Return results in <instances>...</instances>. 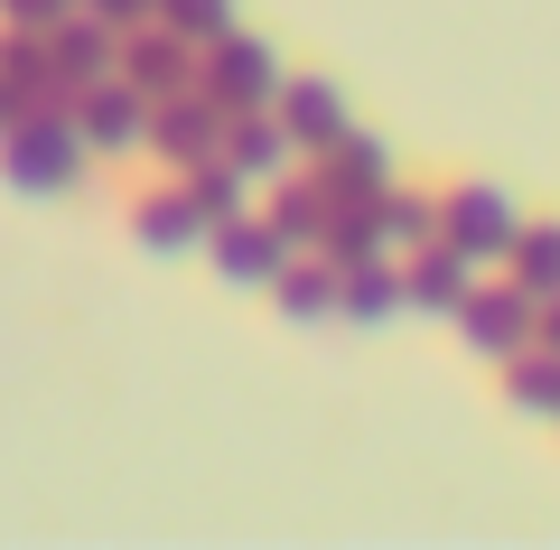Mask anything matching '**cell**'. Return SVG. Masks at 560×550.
<instances>
[{"mask_svg": "<svg viewBox=\"0 0 560 550\" xmlns=\"http://www.w3.org/2000/svg\"><path fill=\"white\" fill-rule=\"evenodd\" d=\"M84 131H75V113H57V103H28L10 131H0V187L10 197H28V206H47V197H66L84 177Z\"/></svg>", "mask_w": 560, "mask_h": 550, "instance_id": "cell-1", "label": "cell"}, {"mask_svg": "<svg viewBox=\"0 0 560 550\" xmlns=\"http://www.w3.org/2000/svg\"><path fill=\"white\" fill-rule=\"evenodd\" d=\"M514 197H504L495 177H458V187H440V243L448 253H467L486 271V261H504V243H514Z\"/></svg>", "mask_w": 560, "mask_h": 550, "instance_id": "cell-2", "label": "cell"}, {"mask_svg": "<svg viewBox=\"0 0 560 550\" xmlns=\"http://www.w3.org/2000/svg\"><path fill=\"white\" fill-rule=\"evenodd\" d=\"M197 84L224 103V113H243V103H271V84H280V57H271V38H253V28H215V38H197Z\"/></svg>", "mask_w": 560, "mask_h": 550, "instance_id": "cell-3", "label": "cell"}, {"mask_svg": "<svg viewBox=\"0 0 560 550\" xmlns=\"http://www.w3.org/2000/svg\"><path fill=\"white\" fill-rule=\"evenodd\" d=\"M224 140V103L206 94V84H178V94L150 103V121H140V150L160 159V168H197V159H215Z\"/></svg>", "mask_w": 560, "mask_h": 550, "instance_id": "cell-4", "label": "cell"}, {"mask_svg": "<svg viewBox=\"0 0 560 550\" xmlns=\"http://www.w3.org/2000/svg\"><path fill=\"white\" fill-rule=\"evenodd\" d=\"M533 308L541 299L533 290H514V280H467V299L448 317H458V336H467V354H486V364H504V354H523L533 346Z\"/></svg>", "mask_w": 560, "mask_h": 550, "instance_id": "cell-5", "label": "cell"}, {"mask_svg": "<svg viewBox=\"0 0 560 550\" xmlns=\"http://www.w3.org/2000/svg\"><path fill=\"white\" fill-rule=\"evenodd\" d=\"M271 121L290 131V150H300V159H318L355 113H346V84H337V75H318V66H300V75H290V66H280V84H271Z\"/></svg>", "mask_w": 560, "mask_h": 550, "instance_id": "cell-6", "label": "cell"}, {"mask_svg": "<svg viewBox=\"0 0 560 550\" xmlns=\"http://www.w3.org/2000/svg\"><path fill=\"white\" fill-rule=\"evenodd\" d=\"M393 177H401V168H393V150H383L374 131H355V121H346V131L327 140L318 159H308V187H318L327 206H374Z\"/></svg>", "mask_w": 560, "mask_h": 550, "instance_id": "cell-7", "label": "cell"}, {"mask_svg": "<svg viewBox=\"0 0 560 550\" xmlns=\"http://www.w3.org/2000/svg\"><path fill=\"white\" fill-rule=\"evenodd\" d=\"M75 131H84V150L94 159H131L140 150V121H150V94L140 84H121V75H94V84H75Z\"/></svg>", "mask_w": 560, "mask_h": 550, "instance_id": "cell-8", "label": "cell"}, {"mask_svg": "<svg viewBox=\"0 0 560 550\" xmlns=\"http://www.w3.org/2000/svg\"><path fill=\"white\" fill-rule=\"evenodd\" d=\"M113 75L160 103V94H178V84H197V47H187L178 28H160V20H131L113 38Z\"/></svg>", "mask_w": 560, "mask_h": 550, "instance_id": "cell-9", "label": "cell"}, {"mask_svg": "<svg viewBox=\"0 0 560 550\" xmlns=\"http://www.w3.org/2000/svg\"><path fill=\"white\" fill-rule=\"evenodd\" d=\"M197 243H206V261H215V280H224V290H261V280H271L280 261H290V243H280L271 224L253 215V206H243V215H224V224H206Z\"/></svg>", "mask_w": 560, "mask_h": 550, "instance_id": "cell-10", "label": "cell"}, {"mask_svg": "<svg viewBox=\"0 0 560 550\" xmlns=\"http://www.w3.org/2000/svg\"><path fill=\"white\" fill-rule=\"evenodd\" d=\"M38 38H47V75H57L66 94H75V84L113 75V38H121V28H113V20H94V10L75 0V10H57V20H47Z\"/></svg>", "mask_w": 560, "mask_h": 550, "instance_id": "cell-11", "label": "cell"}, {"mask_svg": "<svg viewBox=\"0 0 560 550\" xmlns=\"http://www.w3.org/2000/svg\"><path fill=\"white\" fill-rule=\"evenodd\" d=\"M215 159H224V168H243L253 187H271L280 168H300V150H290V131L271 121V103H243V113H224Z\"/></svg>", "mask_w": 560, "mask_h": 550, "instance_id": "cell-12", "label": "cell"}, {"mask_svg": "<svg viewBox=\"0 0 560 550\" xmlns=\"http://www.w3.org/2000/svg\"><path fill=\"white\" fill-rule=\"evenodd\" d=\"M393 261H401V308H420V317H448V308L467 299V280H477V261L448 253L440 234L411 243V253H393Z\"/></svg>", "mask_w": 560, "mask_h": 550, "instance_id": "cell-13", "label": "cell"}, {"mask_svg": "<svg viewBox=\"0 0 560 550\" xmlns=\"http://www.w3.org/2000/svg\"><path fill=\"white\" fill-rule=\"evenodd\" d=\"M337 317H346V327H383V317H401V261L393 253L337 261Z\"/></svg>", "mask_w": 560, "mask_h": 550, "instance_id": "cell-14", "label": "cell"}, {"mask_svg": "<svg viewBox=\"0 0 560 550\" xmlns=\"http://www.w3.org/2000/svg\"><path fill=\"white\" fill-rule=\"evenodd\" d=\"M261 290H271V308L290 317V327H318V317H337V261H318V253H290L271 280H261Z\"/></svg>", "mask_w": 560, "mask_h": 550, "instance_id": "cell-15", "label": "cell"}, {"mask_svg": "<svg viewBox=\"0 0 560 550\" xmlns=\"http://www.w3.org/2000/svg\"><path fill=\"white\" fill-rule=\"evenodd\" d=\"M504 280L533 290V299L560 290V215H523L514 224V243H504Z\"/></svg>", "mask_w": 560, "mask_h": 550, "instance_id": "cell-16", "label": "cell"}, {"mask_svg": "<svg viewBox=\"0 0 560 550\" xmlns=\"http://www.w3.org/2000/svg\"><path fill=\"white\" fill-rule=\"evenodd\" d=\"M261 224H271V234L290 243V253H318V224H327V197H318V187H308L300 168H280V177H271V206H261Z\"/></svg>", "mask_w": 560, "mask_h": 550, "instance_id": "cell-17", "label": "cell"}, {"mask_svg": "<svg viewBox=\"0 0 560 550\" xmlns=\"http://www.w3.org/2000/svg\"><path fill=\"white\" fill-rule=\"evenodd\" d=\"M374 234H383V253H411V243H430L440 234V187H383L374 197Z\"/></svg>", "mask_w": 560, "mask_h": 550, "instance_id": "cell-18", "label": "cell"}, {"mask_svg": "<svg viewBox=\"0 0 560 550\" xmlns=\"http://www.w3.org/2000/svg\"><path fill=\"white\" fill-rule=\"evenodd\" d=\"M178 197H187V215H197V234H206V224H224V215L253 206V177L224 168V159H197V168H178Z\"/></svg>", "mask_w": 560, "mask_h": 550, "instance_id": "cell-19", "label": "cell"}, {"mask_svg": "<svg viewBox=\"0 0 560 550\" xmlns=\"http://www.w3.org/2000/svg\"><path fill=\"white\" fill-rule=\"evenodd\" d=\"M131 243H150V253H197V215H187L178 187H140L131 197Z\"/></svg>", "mask_w": 560, "mask_h": 550, "instance_id": "cell-20", "label": "cell"}, {"mask_svg": "<svg viewBox=\"0 0 560 550\" xmlns=\"http://www.w3.org/2000/svg\"><path fill=\"white\" fill-rule=\"evenodd\" d=\"M0 75L20 84L28 103H57V113L75 103V94H66L57 75H47V38H38V28H20V20H0Z\"/></svg>", "mask_w": 560, "mask_h": 550, "instance_id": "cell-21", "label": "cell"}, {"mask_svg": "<svg viewBox=\"0 0 560 550\" xmlns=\"http://www.w3.org/2000/svg\"><path fill=\"white\" fill-rule=\"evenodd\" d=\"M504 401H514L523 420H560V354L551 346L504 354Z\"/></svg>", "mask_w": 560, "mask_h": 550, "instance_id": "cell-22", "label": "cell"}, {"mask_svg": "<svg viewBox=\"0 0 560 550\" xmlns=\"http://www.w3.org/2000/svg\"><path fill=\"white\" fill-rule=\"evenodd\" d=\"M364 253H383L374 206H327V224H318V261H364Z\"/></svg>", "mask_w": 560, "mask_h": 550, "instance_id": "cell-23", "label": "cell"}, {"mask_svg": "<svg viewBox=\"0 0 560 550\" xmlns=\"http://www.w3.org/2000/svg\"><path fill=\"white\" fill-rule=\"evenodd\" d=\"M150 20L197 47V38H215V28H234V0H150Z\"/></svg>", "mask_w": 560, "mask_h": 550, "instance_id": "cell-24", "label": "cell"}, {"mask_svg": "<svg viewBox=\"0 0 560 550\" xmlns=\"http://www.w3.org/2000/svg\"><path fill=\"white\" fill-rule=\"evenodd\" d=\"M57 10H75V0H0V20H20V28H47Z\"/></svg>", "mask_w": 560, "mask_h": 550, "instance_id": "cell-25", "label": "cell"}, {"mask_svg": "<svg viewBox=\"0 0 560 550\" xmlns=\"http://www.w3.org/2000/svg\"><path fill=\"white\" fill-rule=\"evenodd\" d=\"M94 20H113V28H131V20H150V0H84Z\"/></svg>", "mask_w": 560, "mask_h": 550, "instance_id": "cell-26", "label": "cell"}, {"mask_svg": "<svg viewBox=\"0 0 560 550\" xmlns=\"http://www.w3.org/2000/svg\"><path fill=\"white\" fill-rule=\"evenodd\" d=\"M533 346H551V354H560V290L533 308Z\"/></svg>", "mask_w": 560, "mask_h": 550, "instance_id": "cell-27", "label": "cell"}, {"mask_svg": "<svg viewBox=\"0 0 560 550\" xmlns=\"http://www.w3.org/2000/svg\"><path fill=\"white\" fill-rule=\"evenodd\" d=\"M28 113V94H20V84H10V75H0V131H10V121H20Z\"/></svg>", "mask_w": 560, "mask_h": 550, "instance_id": "cell-28", "label": "cell"}]
</instances>
